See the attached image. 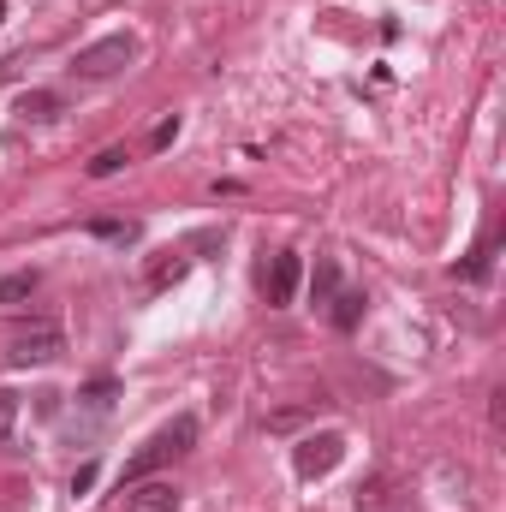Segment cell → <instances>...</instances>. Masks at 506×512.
I'll use <instances>...</instances> for the list:
<instances>
[{
    "instance_id": "obj_1",
    "label": "cell",
    "mask_w": 506,
    "mask_h": 512,
    "mask_svg": "<svg viewBox=\"0 0 506 512\" xmlns=\"http://www.w3.org/2000/svg\"><path fill=\"white\" fill-rule=\"evenodd\" d=\"M191 441H197V417H191V411L173 417V423H161V429H155V435L126 459V477H120V483H143V477H155V471H161L167 459H179Z\"/></svg>"
},
{
    "instance_id": "obj_2",
    "label": "cell",
    "mask_w": 506,
    "mask_h": 512,
    "mask_svg": "<svg viewBox=\"0 0 506 512\" xmlns=\"http://www.w3.org/2000/svg\"><path fill=\"white\" fill-rule=\"evenodd\" d=\"M131 60H137V42H131L126 30H114V36H102V42H90V48H78V60H72V72H78V78H90V84H102V78H114V72H126Z\"/></svg>"
},
{
    "instance_id": "obj_3",
    "label": "cell",
    "mask_w": 506,
    "mask_h": 512,
    "mask_svg": "<svg viewBox=\"0 0 506 512\" xmlns=\"http://www.w3.org/2000/svg\"><path fill=\"white\" fill-rule=\"evenodd\" d=\"M346 459V435L340 429H322V435H304L298 447H292V471L304 477V483H316V477H328L334 465Z\"/></svg>"
},
{
    "instance_id": "obj_4",
    "label": "cell",
    "mask_w": 506,
    "mask_h": 512,
    "mask_svg": "<svg viewBox=\"0 0 506 512\" xmlns=\"http://www.w3.org/2000/svg\"><path fill=\"white\" fill-rule=\"evenodd\" d=\"M60 352H66V334L42 322V328H24V334H12V352H6V364H12V370H30V364H54Z\"/></svg>"
},
{
    "instance_id": "obj_5",
    "label": "cell",
    "mask_w": 506,
    "mask_h": 512,
    "mask_svg": "<svg viewBox=\"0 0 506 512\" xmlns=\"http://www.w3.org/2000/svg\"><path fill=\"white\" fill-rule=\"evenodd\" d=\"M298 280H304V262H298V251H274V262L262 268V298L280 310V304H292Z\"/></svg>"
},
{
    "instance_id": "obj_6",
    "label": "cell",
    "mask_w": 506,
    "mask_h": 512,
    "mask_svg": "<svg viewBox=\"0 0 506 512\" xmlns=\"http://www.w3.org/2000/svg\"><path fill=\"white\" fill-rule=\"evenodd\" d=\"M126 512H179V489H173V483H161V477L126 483Z\"/></svg>"
},
{
    "instance_id": "obj_7",
    "label": "cell",
    "mask_w": 506,
    "mask_h": 512,
    "mask_svg": "<svg viewBox=\"0 0 506 512\" xmlns=\"http://www.w3.org/2000/svg\"><path fill=\"white\" fill-rule=\"evenodd\" d=\"M66 114V102L54 96V90H24L18 96V120H30V126H48V120H60Z\"/></svg>"
},
{
    "instance_id": "obj_8",
    "label": "cell",
    "mask_w": 506,
    "mask_h": 512,
    "mask_svg": "<svg viewBox=\"0 0 506 512\" xmlns=\"http://www.w3.org/2000/svg\"><path fill=\"white\" fill-rule=\"evenodd\" d=\"M334 292H340V262H334V256H316V268H310V298L328 304Z\"/></svg>"
},
{
    "instance_id": "obj_9",
    "label": "cell",
    "mask_w": 506,
    "mask_h": 512,
    "mask_svg": "<svg viewBox=\"0 0 506 512\" xmlns=\"http://www.w3.org/2000/svg\"><path fill=\"white\" fill-rule=\"evenodd\" d=\"M328 304H334V328H340V334H352V328L364 322V292H334Z\"/></svg>"
},
{
    "instance_id": "obj_10",
    "label": "cell",
    "mask_w": 506,
    "mask_h": 512,
    "mask_svg": "<svg viewBox=\"0 0 506 512\" xmlns=\"http://www.w3.org/2000/svg\"><path fill=\"white\" fill-rule=\"evenodd\" d=\"M179 274H185V256H161V262H155V268H149V286H155V292H161V286H173V280H179Z\"/></svg>"
},
{
    "instance_id": "obj_11",
    "label": "cell",
    "mask_w": 506,
    "mask_h": 512,
    "mask_svg": "<svg viewBox=\"0 0 506 512\" xmlns=\"http://www.w3.org/2000/svg\"><path fill=\"white\" fill-rule=\"evenodd\" d=\"M36 292V274H6L0 280V304H18V298H30Z\"/></svg>"
},
{
    "instance_id": "obj_12",
    "label": "cell",
    "mask_w": 506,
    "mask_h": 512,
    "mask_svg": "<svg viewBox=\"0 0 506 512\" xmlns=\"http://www.w3.org/2000/svg\"><path fill=\"white\" fill-rule=\"evenodd\" d=\"M120 167H126V149H102V155L90 161V179H114Z\"/></svg>"
},
{
    "instance_id": "obj_13",
    "label": "cell",
    "mask_w": 506,
    "mask_h": 512,
    "mask_svg": "<svg viewBox=\"0 0 506 512\" xmlns=\"http://www.w3.org/2000/svg\"><path fill=\"white\" fill-rule=\"evenodd\" d=\"M12 429H18V393H6V387H0V447L12 441Z\"/></svg>"
},
{
    "instance_id": "obj_14",
    "label": "cell",
    "mask_w": 506,
    "mask_h": 512,
    "mask_svg": "<svg viewBox=\"0 0 506 512\" xmlns=\"http://www.w3.org/2000/svg\"><path fill=\"white\" fill-rule=\"evenodd\" d=\"M114 393H120V382H108V376H102V382H90V387H84L78 399H90L96 411H108V405H114Z\"/></svg>"
},
{
    "instance_id": "obj_15",
    "label": "cell",
    "mask_w": 506,
    "mask_h": 512,
    "mask_svg": "<svg viewBox=\"0 0 506 512\" xmlns=\"http://www.w3.org/2000/svg\"><path fill=\"white\" fill-rule=\"evenodd\" d=\"M173 137H179V114H167V120H161V126L149 131V149H167V143H173Z\"/></svg>"
},
{
    "instance_id": "obj_16",
    "label": "cell",
    "mask_w": 506,
    "mask_h": 512,
    "mask_svg": "<svg viewBox=\"0 0 506 512\" xmlns=\"http://www.w3.org/2000/svg\"><path fill=\"white\" fill-rule=\"evenodd\" d=\"M90 489H96V465H90V459H84V465H78V471H72V495H90Z\"/></svg>"
},
{
    "instance_id": "obj_17",
    "label": "cell",
    "mask_w": 506,
    "mask_h": 512,
    "mask_svg": "<svg viewBox=\"0 0 506 512\" xmlns=\"http://www.w3.org/2000/svg\"><path fill=\"white\" fill-rule=\"evenodd\" d=\"M0 18H6V0H0Z\"/></svg>"
}]
</instances>
